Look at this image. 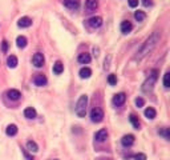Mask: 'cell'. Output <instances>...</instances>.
Listing matches in <instances>:
<instances>
[{"instance_id":"1","label":"cell","mask_w":170,"mask_h":160,"mask_svg":"<svg viewBox=\"0 0 170 160\" xmlns=\"http://www.w3.org/2000/svg\"><path fill=\"white\" fill-rule=\"evenodd\" d=\"M160 37H161V33H160L158 31H154V32H153L152 35L145 40V43L142 44V47L138 49V52L136 53L134 60H138V61H140V60H142V59L145 57L148 53H150L153 49L156 48L157 43L160 41Z\"/></svg>"},{"instance_id":"2","label":"cell","mask_w":170,"mask_h":160,"mask_svg":"<svg viewBox=\"0 0 170 160\" xmlns=\"http://www.w3.org/2000/svg\"><path fill=\"white\" fill-rule=\"evenodd\" d=\"M87 106H88V96L87 95H81L80 99L77 100V104H76L75 112L79 117H85L87 115Z\"/></svg>"},{"instance_id":"3","label":"cell","mask_w":170,"mask_h":160,"mask_svg":"<svg viewBox=\"0 0 170 160\" xmlns=\"http://www.w3.org/2000/svg\"><path fill=\"white\" fill-rule=\"evenodd\" d=\"M157 79H158V71L157 69H153L152 74L149 75V79L146 80L145 83H144L142 86V91L144 92H149L153 90V87H154V83L157 82Z\"/></svg>"},{"instance_id":"4","label":"cell","mask_w":170,"mask_h":160,"mask_svg":"<svg viewBox=\"0 0 170 160\" xmlns=\"http://www.w3.org/2000/svg\"><path fill=\"white\" fill-rule=\"evenodd\" d=\"M103 119H104V111L101 108L96 107L91 111V120L93 123H101Z\"/></svg>"},{"instance_id":"5","label":"cell","mask_w":170,"mask_h":160,"mask_svg":"<svg viewBox=\"0 0 170 160\" xmlns=\"http://www.w3.org/2000/svg\"><path fill=\"white\" fill-rule=\"evenodd\" d=\"M97 7H99V0H85L84 10L87 14H92L93 11L97 10Z\"/></svg>"},{"instance_id":"6","label":"cell","mask_w":170,"mask_h":160,"mask_svg":"<svg viewBox=\"0 0 170 160\" xmlns=\"http://www.w3.org/2000/svg\"><path fill=\"white\" fill-rule=\"evenodd\" d=\"M32 63H33V65H35L36 68H40V67L44 65V56H42V53L37 52V53L33 55V57H32Z\"/></svg>"},{"instance_id":"7","label":"cell","mask_w":170,"mask_h":160,"mask_svg":"<svg viewBox=\"0 0 170 160\" xmlns=\"http://www.w3.org/2000/svg\"><path fill=\"white\" fill-rule=\"evenodd\" d=\"M33 83H35V86H37V87H44V86H47L48 80H47L45 75H42V74H37L36 76L33 78Z\"/></svg>"},{"instance_id":"8","label":"cell","mask_w":170,"mask_h":160,"mask_svg":"<svg viewBox=\"0 0 170 160\" xmlns=\"http://www.w3.org/2000/svg\"><path fill=\"white\" fill-rule=\"evenodd\" d=\"M125 100H126V95L124 94V92H120V94L114 95V98H113V104H114L116 107H120V106H122V104L125 103Z\"/></svg>"},{"instance_id":"9","label":"cell","mask_w":170,"mask_h":160,"mask_svg":"<svg viewBox=\"0 0 170 160\" xmlns=\"http://www.w3.org/2000/svg\"><path fill=\"white\" fill-rule=\"evenodd\" d=\"M88 24L89 27L92 28H99L103 26V18H100V16H93V18H91L88 20Z\"/></svg>"},{"instance_id":"10","label":"cell","mask_w":170,"mask_h":160,"mask_svg":"<svg viewBox=\"0 0 170 160\" xmlns=\"http://www.w3.org/2000/svg\"><path fill=\"white\" fill-rule=\"evenodd\" d=\"M63 4L68 10H77L80 7V0H63Z\"/></svg>"},{"instance_id":"11","label":"cell","mask_w":170,"mask_h":160,"mask_svg":"<svg viewBox=\"0 0 170 160\" xmlns=\"http://www.w3.org/2000/svg\"><path fill=\"white\" fill-rule=\"evenodd\" d=\"M18 26L21 27V28H28V27H31V26H32V19L28 18V16H24V18L19 19Z\"/></svg>"},{"instance_id":"12","label":"cell","mask_w":170,"mask_h":160,"mask_svg":"<svg viewBox=\"0 0 170 160\" xmlns=\"http://www.w3.org/2000/svg\"><path fill=\"white\" fill-rule=\"evenodd\" d=\"M121 143L124 147H130L134 143V136L133 135H125V136H122Z\"/></svg>"},{"instance_id":"13","label":"cell","mask_w":170,"mask_h":160,"mask_svg":"<svg viewBox=\"0 0 170 160\" xmlns=\"http://www.w3.org/2000/svg\"><path fill=\"white\" fill-rule=\"evenodd\" d=\"M106 137H108V131H106L105 128L100 129V131L96 132V135H95V139H96L97 141H105Z\"/></svg>"},{"instance_id":"14","label":"cell","mask_w":170,"mask_h":160,"mask_svg":"<svg viewBox=\"0 0 170 160\" xmlns=\"http://www.w3.org/2000/svg\"><path fill=\"white\" fill-rule=\"evenodd\" d=\"M77 60H79L80 64H88V63H91V55L87 53V52L80 53L79 57H77Z\"/></svg>"},{"instance_id":"15","label":"cell","mask_w":170,"mask_h":160,"mask_svg":"<svg viewBox=\"0 0 170 160\" xmlns=\"http://www.w3.org/2000/svg\"><path fill=\"white\" fill-rule=\"evenodd\" d=\"M132 29H133V26H132L130 22H127V20H125V22L121 23V32L124 33V35H126V33H129Z\"/></svg>"},{"instance_id":"16","label":"cell","mask_w":170,"mask_h":160,"mask_svg":"<svg viewBox=\"0 0 170 160\" xmlns=\"http://www.w3.org/2000/svg\"><path fill=\"white\" fill-rule=\"evenodd\" d=\"M36 115H37V113H36V109L35 108L28 107V108L24 109V116L27 117V119H35Z\"/></svg>"},{"instance_id":"17","label":"cell","mask_w":170,"mask_h":160,"mask_svg":"<svg viewBox=\"0 0 170 160\" xmlns=\"http://www.w3.org/2000/svg\"><path fill=\"white\" fill-rule=\"evenodd\" d=\"M52 71H53V74H55V75H61V74H63V71H64V64H63V63H61L60 60L56 61V63L53 64Z\"/></svg>"},{"instance_id":"18","label":"cell","mask_w":170,"mask_h":160,"mask_svg":"<svg viewBox=\"0 0 170 160\" xmlns=\"http://www.w3.org/2000/svg\"><path fill=\"white\" fill-rule=\"evenodd\" d=\"M18 57L15 56V55H11V56H8L7 57V64L10 68H16L18 67Z\"/></svg>"},{"instance_id":"19","label":"cell","mask_w":170,"mask_h":160,"mask_svg":"<svg viewBox=\"0 0 170 160\" xmlns=\"http://www.w3.org/2000/svg\"><path fill=\"white\" fill-rule=\"evenodd\" d=\"M7 95H8V98H10L11 100H19L20 96H21L19 90H10L7 92Z\"/></svg>"},{"instance_id":"20","label":"cell","mask_w":170,"mask_h":160,"mask_svg":"<svg viewBox=\"0 0 170 160\" xmlns=\"http://www.w3.org/2000/svg\"><path fill=\"white\" fill-rule=\"evenodd\" d=\"M92 75V69L88 68V67H83L81 69H80V78L81 79H89Z\"/></svg>"},{"instance_id":"21","label":"cell","mask_w":170,"mask_h":160,"mask_svg":"<svg viewBox=\"0 0 170 160\" xmlns=\"http://www.w3.org/2000/svg\"><path fill=\"white\" fill-rule=\"evenodd\" d=\"M145 116L148 117V119L153 120V119H154V117L157 116V112H156V109H154V108H152V107H148V108L145 109Z\"/></svg>"},{"instance_id":"22","label":"cell","mask_w":170,"mask_h":160,"mask_svg":"<svg viewBox=\"0 0 170 160\" xmlns=\"http://www.w3.org/2000/svg\"><path fill=\"white\" fill-rule=\"evenodd\" d=\"M6 133L8 135V136H15V135L18 133V127H16L15 124H10L6 129Z\"/></svg>"},{"instance_id":"23","label":"cell","mask_w":170,"mask_h":160,"mask_svg":"<svg viewBox=\"0 0 170 160\" xmlns=\"http://www.w3.org/2000/svg\"><path fill=\"white\" fill-rule=\"evenodd\" d=\"M16 44H18L19 48H25V47H27V37H25V36H18V39H16Z\"/></svg>"},{"instance_id":"24","label":"cell","mask_w":170,"mask_h":160,"mask_svg":"<svg viewBox=\"0 0 170 160\" xmlns=\"http://www.w3.org/2000/svg\"><path fill=\"white\" fill-rule=\"evenodd\" d=\"M27 149L29 151V152H37V151H39V147H37V144L35 141H32V140H29L28 143H27Z\"/></svg>"},{"instance_id":"25","label":"cell","mask_w":170,"mask_h":160,"mask_svg":"<svg viewBox=\"0 0 170 160\" xmlns=\"http://www.w3.org/2000/svg\"><path fill=\"white\" fill-rule=\"evenodd\" d=\"M129 120H130V123L133 124V127H134L136 129H140V127H141V123H140V120H138L137 116L130 115V116H129Z\"/></svg>"},{"instance_id":"26","label":"cell","mask_w":170,"mask_h":160,"mask_svg":"<svg viewBox=\"0 0 170 160\" xmlns=\"http://www.w3.org/2000/svg\"><path fill=\"white\" fill-rule=\"evenodd\" d=\"M146 18V14L144 11H136L134 12V19L137 20V22H144Z\"/></svg>"},{"instance_id":"27","label":"cell","mask_w":170,"mask_h":160,"mask_svg":"<svg viewBox=\"0 0 170 160\" xmlns=\"http://www.w3.org/2000/svg\"><path fill=\"white\" fill-rule=\"evenodd\" d=\"M158 133L161 135V136H164L165 139H166V140H169V139H170L169 128H166V127H165V128H162V129H160V131H158Z\"/></svg>"},{"instance_id":"28","label":"cell","mask_w":170,"mask_h":160,"mask_svg":"<svg viewBox=\"0 0 170 160\" xmlns=\"http://www.w3.org/2000/svg\"><path fill=\"white\" fill-rule=\"evenodd\" d=\"M108 83L110 84V86H116V84H117V76H116V75H109V76H108Z\"/></svg>"},{"instance_id":"29","label":"cell","mask_w":170,"mask_h":160,"mask_svg":"<svg viewBox=\"0 0 170 160\" xmlns=\"http://www.w3.org/2000/svg\"><path fill=\"white\" fill-rule=\"evenodd\" d=\"M169 79H170V74L166 72L164 75V87L165 88H169L170 87V82H169Z\"/></svg>"},{"instance_id":"30","label":"cell","mask_w":170,"mask_h":160,"mask_svg":"<svg viewBox=\"0 0 170 160\" xmlns=\"http://www.w3.org/2000/svg\"><path fill=\"white\" fill-rule=\"evenodd\" d=\"M134 103H136V106H137L138 108L144 107V104H145V102H144V99H142V98H137V99L134 100Z\"/></svg>"},{"instance_id":"31","label":"cell","mask_w":170,"mask_h":160,"mask_svg":"<svg viewBox=\"0 0 170 160\" xmlns=\"http://www.w3.org/2000/svg\"><path fill=\"white\" fill-rule=\"evenodd\" d=\"M127 3H129V7H132V8H136V7L138 6L140 0H127Z\"/></svg>"},{"instance_id":"32","label":"cell","mask_w":170,"mask_h":160,"mask_svg":"<svg viewBox=\"0 0 170 160\" xmlns=\"http://www.w3.org/2000/svg\"><path fill=\"white\" fill-rule=\"evenodd\" d=\"M136 160H146V155H144V154H137V155H134L133 156Z\"/></svg>"},{"instance_id":"33","label":"cell","mask_w":170,"mask_h":160,"mask_svg":"<svg viewBox=\"0 0 170 160\" xmlns=\"http://www.w3.org/2000/svg\"><path fill=\"white\" fill-rule=\"evenodd\" d=\"M3 52H7L8 51V41L7 40H3Z\"/></svg>"},{"instance_id":"34","label":"cell","mask_w":170,"mask_h":160,"mask_svg":"<svg viewBox=\"0 0 170 160\" xmlns=\"http://www.w3.org/2000/svg\"><path fill=\"white\" fill-rule=\"evenodd\" d=\"M142 4L145 7H149V6H152V0H142Z\"/></svg>"},{"instance_id":"35","label":"cell","mask_w":170,"mask_h":160,"mask_svg":"<svg viewBox=\"0 0 170 160\" xmlns=\"http://www.w3.org/2000/svg\"><path fill=\"white\" fill-rule=\"evenodd\" d=\"M23 154H24V158H25V159H27V160H33V158H31V156H29V155H28V152H27V151H23Z\"/></svg>"},{"instance_id":"36","label":"cell","mask_w":170,"mask_h":160,"mask_svg":"<svg viewBox=\"0 0 170 160\" xmlns=\"http://www.w3.org/2000/svg\"><path fill=\"white\" fill-rule=\"evenodd\" d=\"M109 60H110V56L108 57V60L105 59V65H104V68H105V69H108V68H109Z\"/></svg>"},{"instance_id":"37","label":"cell","mask_w":170,"mask_h":160,"mask_svg":"<svg viewBox=\"0 0 170 160\" xmlns=\"http://www.w3.org/2000/svg\"><path fill=\"white\" fill-rule=\"evenodd\" d=\"M93 52H95V56H97V55H99V48H93Z\"/></svg>"}]
</instances>
